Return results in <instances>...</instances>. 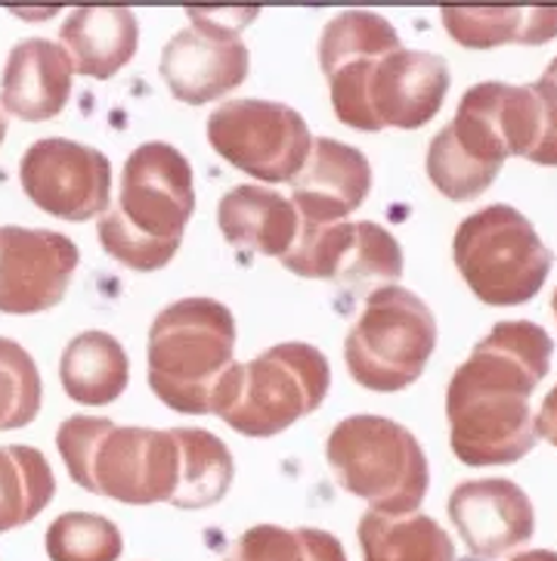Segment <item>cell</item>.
<instances>
[{
  "mask_svg": "<svg viewBox=\"0 0 557 561\" xmlns=\"http://www.w3.org/2000/svg\"><path fill=\"white\" fill-rule=\"evenodd\" d=\"M320 66L335 115L365 134L428 125L450 91L446 59L406 50L394 25L369 10H347L325 25Z\"/></svg>",
  "mask_w": 557,
  "mask_h": 561,
  "instance_id": "cell-1",
  "label": "cell"
},
{
  "mask_svg": "<svg viewBox=\"0 0 557 561\" xmlns=\"http://www.w3.org/2000/svg\"><path fill=\"white\" fill-rule=\"evenodd\" d=\"M555 342L536 323L511 320L489 329L450 381L452 453L465 466H511L536 447L530 394L552 366Z\"/></svg>",
  "mask_w": 557,
  "mask_h": 561,
  "instance_id": "cell-2",
  "label": "cell"
},
{
  "mask_svg": "<svg viewBox=\"0 0 557 561\" xmlns=\"http://www.w3.org/2000/svg\"><path fill=\"white\" fill-rule=\"evenodd\" d=\"M539 140L542 103L533 84H474L462 96L452 125L431 140L428 174L446 199H477L492 186L504 159H533Z\"/></svg>",
  "mask_w": 557,
  "mask_h": 561,
  "instance_id": "cell-3",
  "label": "cell"
},
{
  "mask_svg": "<svg viewBox=\"0 0 557 561\" xmlns=\"http://www.w3.org/2000/svg\"><path fill=\"white\" fill-rule=\"evenodd\" d=\"M233 347V310L214 298H181L149 329V388L177 413L220 416L242 369Z\"/></svg>",
  "mask_w": 557,
  "mask_h": 561,
  "instance_id": "cell-4",
  "label": "cell"
},
{
  "mask_svg": "<svg viewBox=\"0 0 557 561\" xmlns=\"http://www.w3.org/2000/svg\"><path fill=\"white\" fill-rule=\"evenodd\" d=\"M196 211L193 168L177 146L152 140L127 156L118 208L100 220L106 254L140 273L162 271L183 242Z\"/></svg>",
  "mask_w": 557,
  "mask_h": 561,
  "instance_id": "cell-5",
  "label": "cell"
},
{
  "mask_svg": "<svg viewBox=\"0 0 557 561\" xmlns=\"http://www.w3.org/2000/svg\"><path fill=\"white\" fill-rule=\"evenodd\" d=\"M56 447L88 493L127 506L171 503L181 474V447L174 432L130 428L112 419L72 416L56 432Z\"/></svg>",
  "mask_w": 557,
  "mask_h": 561,
  "instance_id": "cell-6",
  "label": "cell"
},
{
  "mask_svg": "<svg viewBox=\"0 0 557 561\" xmlns=\"http://www.w3.org/2000/svg\"><path fill=\"white\" fill-rule=\"evenodd\" d=\"M325 459L338 484L381 515H413L431 484L421 444L394 419H344L325 440Z\"/></svg>",
  "mask_w": 557,
  "mask_h": 561,
  "instance_id": "cell-7",
  "label": "cell"
},
{
  "mask_svg": "<svg viewBox=\"0 0 557 561\" xmlns=\"http://www.w3.org/2000/svg\"><path fill=\"white\" fill-rule=\"evenodd\" d=\"M455 267L484 305L514 308L536 298L555 254L511 205H489L462 220L452 239Z\"/></svg>",
  "mask_w": 557,
  "mask_h": 561,
  "instance_id": "cell-8",
  "label": "cell"
},
{
  "mask_svg": "<svg viewBox=\"0 0 557 561\" xmlns=\"http://www.w3.org/2000/svg\"><path fill=\"white\" fill-rule=\"evenodd\" d=\"M437 344L433 310L403 286L369 291L365 310L347 332L344 360L350 379L369 391H403L431 360Z\"/></svg>",
  "mask_w": 557,
  "mask_h": 561,
  "instance_id": "cell-9",
  "label": "cell"
},
{
  "mask_svg": "<svg viewBox=\"0 0 557 561\" xmlns=\"http://www.w3.org/2000/svg\"><path fill=\"white\" fill-rule=\"evenodd\" d=\"M332 369L320 347L304 342L272 344L252 363H242L233 400L220 419L245 437H272L298 419L320 410Z\"/></svg>",
  "mask_w": 557,
  "mask_h": 561,
  "instance_id": "cell-10",
  "label": "cell"
},
{
  "mask_svg": "<svg viewBox=\"0 0 557 561\" xmlns=\"http://www.w3.org/2000/svg\"><path fill=\"white\" fill-rule=\"evenodd\" d=\"M220 159L267 183H291L304 168L313 137L304 115L270 100H227L208 118Z\"/></svg>",
  "mask_w": 557,
  "mask_h": 561,
  "instance_id": "cell-11",
  "label": "cell"
},
{
  "mask_svg": "<svg viewBox=\"0 0 557 561\" xmlns=\"http://www.w3.org/2000/svg\"><path fill=\"white\" fill-rule=\"evenodd\" d=\"M288 271L338 286H394L403 276V249L394 236L372 220H338L313 227L301 220L294 249L282 257Z\"/></svg>",
  "mask_w": 557,
  "mask_h": 561,
  "instance_id": "cell-12",
  "label": "cell"
},
{
  "mask_svg": "<svg viewBox=\"0 0 557 561\" xmlns=\"http://www.w3.org/2000/svg\"><path fill=\"white\" fill-rule=\"evenodd\" d=\"M25 196L40 211L69 224L100 218L112 199V164L88 144L47 137L25 149L19 162Z\"/></svg>",
  "mask_w": 557,
  "mask_h": 561,
  "instance_id": "cell-13",
  "label": "cell"
},
{
  "mask_svg": "<svg viewBox=\"0 0 557 561\" xmlns=\"http://www.w3.org/2000/svg\"><path fill=\"white\" fill-rule=\"evenodd\" d=\"M189 19H196V25L164 44L159 72L177 100L201 106L227 96L248 78V47L239 41L248 19L214 22V13L198 10H189Z\"/></svg>",
  "mask_w": 557,
  "mask_h": 561,
  "instance_id": "cell-14",
  "label": "cell"
},
{
  "mask_svg": "<svg viewBox=\"0 0 557 561\" xmlns=\"http://www.w3.org/2000/svg\"><path fill=\"white\" fill-rule=\"evenodd\" d=\"M78 267V245L56 230L0 227V313L56 308Z\"/></svg>",
  "mask_w": 557,
  "mask_h": 561,
  "instance_id": "cell-15",
  "label": "cell"
},
{
  "mask_svg": "<svg viewBox=\"0 0 557 561\" xmlns=\"http://www.w3.org/2000/svg\"><path fill=\"white\" fill-rule=\"evenodd\" d=\"M450 518L477 559H499L533 540L536 512L514 481L480 478L452 490Z\"/></svg>",
  "mask_w": 557,
  "mask_h": 561,
  "instance_id": "cell-16",
  "label": "cell"
},
{
  "mask_svg": "<svg viewBox=\"0 0 557 561\" xmlns=\"http://www.w3.org/2000/svg\"><path fill=\"white\" fill-rule=\"evenodd\" d=\"M372 190V164L357 146L332 137L313 140L310 159L291 181V205L313 227L338 224L360 208Z\"/></svg>",
  "mask_w": 557,
  "mask_h": 561,
  "instance_id": "cell-17",
  "label": "cell"
},
{
  "mask_svg": "<svg viewBox=\"0 0 557 561\" xmlns=\"http://www.w3.org/2000/svg\"><path fill=\"white\" fill-rule=\"evenodd\" d=\"M72 59L44 37H25L7 56L0 75V103L22 122H47L72 96Z\"/></svg>",
  "mask_w": 557,
  "mask_h": 561,
  "instance_id": "cell-18",
  "label": "cell"
},
{
  "mask_svg": "<svg viewBox=\"0 0 557 561\" xmlns=\"http://www.w3.org/2000/svg\"><path fill=\"white\" fill-rule=\"evenodd\" d=\"M217 224H220V233L227 236L235 249L279 257V261L294 249L298 233H301V218L291 199L254 183L233 186L220 199Z\"/></svg>",
  "mask_w": 557,
  "mask_h": 561,
  "instance_id": "cell-19",
  "label": "cell"
},
{
  "mask_svg": "<svg viewBox=\"0 0 557 561\" xmlns=\"http://www.w3.org/2000/svg\"><path fill=\"white\" fill-rule=\"evenodd\" d=\"M59 41L74 72L106 81L134 59L140 25L125 7H81L62 22Z\"/></svg>",
  "mask_w": 557,
  "mask_h": 561,
  "instance_id": "cell-20",
  "label": "cell"
},
{
  "mask_svg": "<svg viewBox=\"0 0 557 561\" xmlns=\"http://www.w3.org/2000/svg\"><path fill=\"white\" fill-rule=\"evenodd\" d=\"M130 363L115 335L91 329L66 344L59 360V381L66 394L88 407H106L125 394Z\"/></svg>",
  "mask_w": 557,
  "mask_h": 561,
  "instance_id": "cell-21",
  "label": "cell"
},
{
  "mask_svg": "<svg viewBox=\"0 0 557 561\" xmlns=\"http://www.w3.org/2000/svg\"><path fill=\"white\" fill-rule=\"evenodd\" d=\"M440 16L452 41L471 50H489L499 44L536 47L557 37V7H446Z\"/></svg>",
  "mask_w": 557,
  "mask_h": 561,
  "instance_id": "cell-22",
  "label": "cell"
},
{
  "mask_svg": "<svg viewBox=\"0 0 557 561\" xmlns=\"http://www.w3.org/2000/svg\"><path fill=\"white\" fill-rule=\"evenodd\" d=\"M357 534L365 561H455L450 534L428 515H381L369 508Z\"/></svg>",
  "mask_w": 557,
  "mask_h": 561,
  "instance_id": "cell-23",
  "label": "cell"
},
{
  "mask_svg": "<svg viewBox=\"0 0 557 561\" xmlns=\"http://www.w3.org/2000/svg\"><path fill=\"white\" fill-rule=\"evenodd\" d=\"M181 447V474L171 506L211 508L233 484V453L227 444L205 428H171Z\"/></svg>",
  "mask_w": 557,
  "mask_h": 561,
  "instance_id": "cell-24",
  "label": "cell"
},
{
  "mask_svg": "<svg viewBox=\"0 0 557 561\" xmlns=\"http://www.w3.org/2000/svg\"><path fill=\"white\" fill-rule=\"evenodd\" d=\"M56 478L47 456L35 447H0V534L35 522L50 506Z\"/></svg>",
  "mask_w": 557,
  "mask_h": 561,
  "instance_id": "cell-25",
  "label": "cell"
},
{
  "mask_svg": "<svg viewBox=\"0 0 557 561\" xmlns=\"http://www.w3.org/2000/svg\"><path fill=\"white\" fill-rule=\"evenodd\" d=\"M223 561H347L341 540L320 527L257 525L245 530Z\"/></svg>",
  "mask_w": 557,
  "mask_h": 561,
  "instance_id": "cell-26",
  "label": "cell"
},
{
  "mask_svg": "<svg viewBox=\"0 0 557 561\" xmlns=\"http://www.w3.org/2000/svg\"><path fill=\"white\" fill-rule=\"evenodd\" d=\"M121 530L96 512H66L47 527L50 561H118Z\"/></svg>",
  "mask_w": 557,
  "mask_h": 561,
  "instance_id": "cell-27",
  "label": "cell"
},
{
  "mask_svg": "<svg viewBox=\"0 0 557 561\" xmlns=\"http://www.w3.org/2000/svg\"><path fill=\"white\" fill-rule=\"evenodd\" d=\"M40 373L32 354L13 339H0V432L25 428L40 413Z\"/></svg>",
  "mask_w": 557,
  "mask_h": 561,
  "instance_id": "cell-28",
  "label": "cell"
},
{
  "mask_svg": "<svg viewBox=\"0 0 557 561\" xmlns=\"http://www.w3.org/2000/svg\"><path fill=\"white\" fill-rule=\"evenodd\" d=\"M536 435L552 440L557 447V385L552 388V394H545V400H542V410L536 416Z\"/></svg>",
  "mask_w": 557,
  "mask_h": 561,
  "instance_id": "cell-29",
  "label": "cell"
},
{
  "mask_svg": "<svg viewBox=\"0 0 557 561\" xmlns=\"http://www.w3.org/2000/svg\"><path fill=\"white\" fill-rule=\"evenodd\" d=\"M511 561H557V552H552V549H530V552L514 556Z\"/></svg>",
  "mask_w": 557,
  "mask_h": 561,
  "instance_id": "cell-30",
  "label": "cell"
},
{
  "mask_svg": "<svg viewBox=\"0 0 557 561\" xmlns=\"http://www.w3.org/2000/svg\"><path fill=\"white\" fill-rule=\"evenodd\" d=\"M542 78H548V81H555L557 84V59H552V62H548V69H545V75H542Z\"/></svg>",
  "mask_w": 557,
  "mask_h": 561,
  "instance_id": "cell-31",
  "label": "cell"
},
{
  "mask_svg": "<svg viewBox=\"0 0 557 561\" xmlns=\"http://www.w3.org/2000/svg\"><path fill=\"white\" fill-rule=\"evenodd\" d=\"M3 137H7V115L0 110V144H3Z\"/></svg>",
  "mask_w": 557,
  "mask_h": 561,
  "instance_id": "cell-32",
  "label": "cell"
},
{
  "mask_svg": "<svg viewBox=\"0 0 557 561\" xmlns=\"http://www.w3.org/2000/svg\"><path fill=\"white\" fill-rule=\"evenodd\" d=\"M552 308H555V317H557V291H555V298H552Z\"/></svg>",
  "mask_w": 557,
  "mask_h": 561,
  "instance_id": "cell-33",
  "label": "cell"
}]
</instances>
